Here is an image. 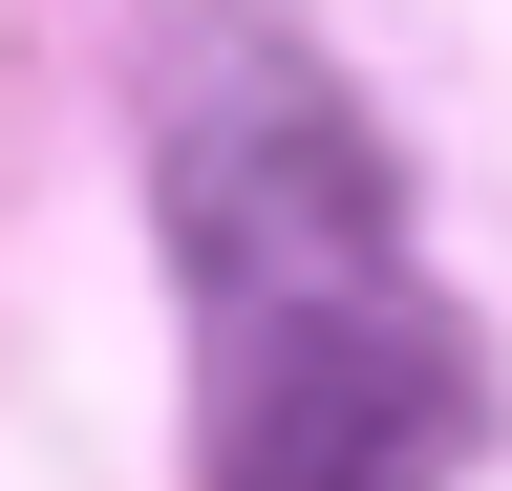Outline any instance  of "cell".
<instances>
[{
    "label": "cell",
    "instance_id": "2",
    "mask_svg": "<svg viewBox=\"0 0 512 491\" xmlns=\"http://www.w3.org/2000/svg\"><path fill=\"white\" fill-rule=\"evenodd\" d=\"M491 449V342L448 299H278L192 363V491H470Z\"/></svg>",
    "mask_w": 512,
    "mask_h": 491
},
{
    "label": "cell",
    "instance_id": "1",
    "mask_svg": "<svg viewBox=\"0 0 512 491\" xmlns=\"http://www.w3.org/2000/svg\"><path fill=\"white\" fill-rule=\"evenodd\" d=\"M150 214L192 321H278V299H406V171L342 107L299 22H192L150 86Z\"/></svg>",
    "mask_w": 512,
    "mask_h": 491
}]
</instances>
